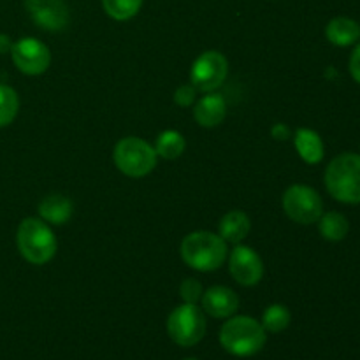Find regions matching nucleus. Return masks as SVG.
<instances>
[{"mask_svg":"<svg viewBox=\"0 0 360 360\" xmlns=\"http://www.w3.org/2000/svg\"><path fill=\"white\" fill-rule=\"evenodd\" d=\"M181 259L190 269L199 273H211L224 266L227 260V243L214 232L197 231L185 236L179 246Z\"/></svg>","mask_w":360,"mask_h":360,"instance_id":"nucleus-1","label":"nucleus"},{"mask_svg":"<svg viewBox=\"0 0 360 360\" xmlns=\"http://www.w3.org/2000/svg\"><path fill=\"white\" fill-rule=\"evenodd\" d=\"M220 345L236 357H250L266 345V329L252 316H231L220 329Z\"/></svg>","mask_w":360,"mask_h":360,"instance_id":"nucleus-2","label":"nucleus"},{"mask_svg":"<svg viewBox=\"0 0 360 360\" xmlns=\"http://www.w3.org/2000/svg\"><path fill=\"white\" fill-rule=\"evenodd\" d=\"M20 255L34 266H44L55 257L56 238L49 224L41 218H25L16 232Z\"/></svg>","mask_w":360,"mask_h":360,"instance_id":"nucleus-3","label":"nucleus"},{"mask_svg":"<svg viewBox=\"0 0 360 360\" xmlns=\"http://www.w3.org/2000/svg\"><path fill=\"white\" fill-rule=\"evenodd\" d=\"M327 192L343 204H360V155L341 153L326 169Z\"/></svg>","mask_w":360,"mask_h":360,"instance_id":"nucleus-4","label":"nucleus"},{"mask_svg":"<svg viewBox=\"0 0 360 360\" xmlns=\"http://www.w3.org/2000/svg\"><path fill=\"white\" fill-rule=\"evenodd\" d=\"M116 169L129 178H144L157 167L158 155L150 143L141 137H123L112 151Z\"/></svg>","mask_w":360,"mask_h":360,"instance_id":"nucleus-5","label":"nucleus"},{"mask_svg":"<svg viewBox=\"0 0 360 360\" xmlns=\"http://www.w3.org/2000/svg\"><path fill=\"white\" fill-rule=\"evenodd\" d=\"M169 338L179 347H195L206 334V316L197 304L183 302L167 319Z\"/></svg>","mask_w":360,"mask_h":360,"instance_id":"nucleus-6","label":"nucleus"},{"mask_svg":"<svg viewBox=\"0 0 360 360\" xmlns=\"http://www.w3.org/2000/svg\"><path fill=\"white\" fill-rule=\"evenodd\" d=\"M283 210L295 224L311 225L323 214V200L311 186L292 185L283 193Z\"/></svg>","mask_w":360,"mask_h":360,"instance_id":"nucleus-7","label":"nucleus"},{"mask_svg":"<svg viewBox=\"0 0 360 360\" xmlns=\"http://www.w3.org/2000/svg\"><path fill=\"white\" fill-rule=\"evenodd\" d=\"M229 74V62L220 51H210L200 53L192 63L190 69V84L195 88L197 91L202 94H210L220 88L224 81L227 79Z\"/></svg>","mask_w":360,"mask_h":360,"instance_id":"nucleus-8","label":"nucleus"},{"mask_svg":"<svg viewBox=\"0 0 360 360\" xmlns=\"http://www.w3.org/2000/svg\"><path fill=\"white\" fill-rule=\"evenodd\" d=\"M11 58L20 72L27 74V76H39L48 70L49 63H51V51L39 39L23 37L13 44Z\"/></svg>","mask_w":360,"mask_h":360,"instance_id":"nucleus-9","label":"nucleus"},{"mask_svg":"<svg viewBox=\"0 0 360 360\" xmlns=\"http://www.w3.org/2000/svg\"><path fill=\"white\" fill-rule=\"evenodd\" d=\"M229 269L232 278L243 287H253L264 276V262L259 253L245 245H236L229 255Z\"/></svg>","mask_w":360,"mask_h":360,"instance_id":"nucleus-10","label":"nucleus"},{"mask_svg":"<svg viewBox=\"0 0 360 360\" xmlns=\"http://www.w3.org/2000/svg\"><path fill=\"white\" fill-rule=\"evenodd\" d=\"M25 9L37 27L60 32L69 25V7L63 0H25Z\"/></svg>","mask_w":360,"mask_h":360,"instance_id":"nucleus-11","label":"nucleus"},{"mask_svg":"<svg viewBox=\"0 0 360 360\" xmlns=\"http://www.w3.org/2000/svg\"><path fill=\"white\" fill-rule=\"evenodd\" d=\"M202 311L213 319H231L239 308V297L232 288L224 285H214L204 290L200 297Z\"/></svg>","mask_w":360,"mask_h":360,"instance_id":"nucleus-12","label":"nucleus"},{"mask_svg":"<svg viewBox=\"0 0 360 360\" xmlns=\"http://www.w3.org/2000/svg\"><path fill=\"white\" fill-rule=\"evenodd\" d=\"M225 115H227V102L220 94H214V91L206 94L193 105V118L204 129L218 127L225 120Z\"/></svg>","mask_w":360,"mask_h":360,"instance_id":"nucleus-13","label":"nucleus"},{"mask_svg":"<svg viewBox=\"0 0 360 360\" xmlns=\"http://www.w3.org/2000/svg\"><path fill=\"white\" fill-rule=\"evenodd\" d=\"M39 217L49 225H63L72 218L74 204L62 193H49L39 202Z\"/></svg>","mask_w":360,"mask_h":360,"instance_id":"nucleus-14","label":"nucleus"},{"mask_svg":"<svg viewBox=\"0 0 360 360\" xmlns=\"http://www.w3.org/2000/svg\"><path fill=\"white\" fill-rule=\"evenodd\" d=\"M326 37L330 44L347 48L354 46L360 41V25L359 21L352 20L348 16H338L327 23Z\"/></svg>","mask_w":360,"mask_h":360,"instance_id":"nucleus-15","label":"nucleus"},{"mask_svg":"<svg viewBox=\"0 0 360 360\" xmlns=\"http://www.w3.org/2000/svg\"><path fill=\"white\" fill-rule=\"evenodd\" d=\"M252 231V221L245 211H229L224 214L218 225V236L224 239L225 243H232V245H239L245 241L246 236Z\"/></svg>","mask_w":360,"mask_h":360,"instance_id":"nucleus-16","label":"nucleus"},{"mask_svg":"<svg viewBox=\"0 0 360 360\" xmlns=\"http://www.w3.org/2000/svg\"><path fill=\"white\" fill-rule=\"evenodd\" d=\"M294 144L297 150L299 157L309 165H315L322 162L323 155H326V148H323V141L319 132L311 129H301L295 130L294 134Z\"/></svg>","mask_w":360,"mask_h":360,"instance_id":"nucleus-17","label":"nucleus"},{"mask_svg":"<svg viewBox=\"0 0 360 360\" xmlns=\"http://www.w3.org/2000/svg\"><path fill=\"white\" fill-rule=\"evenodd\" d=\"M319 231L323 239L338 243L347 238L348 231H350V224H348V218L343 213L329 211V213H323L319 218Z\"/></svg>","mask_w":360,"mask_h":360,"instance_id":"nucleus-18","label":"nucleus"},{"mask_svg":"<svg viewBox=\"0 0 360 360\" xmlns=\"http://www.w3.org/2000/svg\"><path fill=\"white\" fill-rule=\"evenodd\" d=\"M155 151L160 158L165 160H176L183 155L186 148V141L178 130H164L158 134L157 141H155Z\"/></svg>","mask_w":360,"mask_h":360,"instance_id":"nucleus-19","label":"nucleus"},{"mask_svg":"<svg viewBox=\"0 0 360 360\" xmlns=\"http://www.w3.org/2000/svg\"><path fill=\"white\" fill-rule=\"evenodd\" d=\"M292 315L288 311L287 306L283 304H271L267 306L266 311L262 313V327L266 333H283L288 326H290Z\"/></svg>","mask_w":360,"mask_h":360,"instance_id":"nucleus-20","label":"nucleus"},{"mask_svg":"<svg viewBox=\"0 0 360 360\" xmlns=\"http://www.w3.org/2000/svg\"><path fill=\"white\" fill-rule=\"evenodd\" d=\"M20 111V97L9 84L0 83V129L11 125Z\"/></svg>","mask_w":360,"mask_h":360,"instance_id":"nucleus-21","label":"nucleus"},{"mask_svg":"<svg viewBox=\"0 0 360 360\" xmlns=\"http://www.w3.org/2000/svg\"><path fill=\"white\" fill-rule=\"evenodd\" d=\"M144 0H102L105 14L116 21H129L143 7Z\"/></svg>","mask_w":360,"mask_h":360,"instance_id":"nucleus-22","label":"nucleus"},{"mask_svg":"<svg viewBox=\"0 0 360 360\" xmlns=\"http://www.w3.org/2000/svg\"><path fill=\"white\" fill-rule=\"evenodd\" d=\"M204 294L202 283L195 278H186L183 280V283L179 285V295H181L183 302H188V304H197L200 301Z\"/></svg>","mask_w":360,"mask_h":360,"instance_id":"nucleus-23","label":"nucleus"},{"mask_svg":"<svg viewBox=\"0 0 360 360\" xmlns=\"http://www.w3.org/2000/svg\"><path fill=\"white\" fill-rule=\"evenodd\" d=\"M197 101V90L192 84H183L174 91V104L179 108H190L195 104Z\"/></svg>","mask_w":360,"mask_h":360,"instance_id":"nucleus-24","label":"nucleus"},{"mask_svg":"<svg viewBox=\"0 0 360 360\" xmlns=\"http://www.w3.org/2000/svg\"><path fill=\"white\" fill-rule=\"evenodd\" d=\"M348 67H350L352 77H354V79L360 84V41L357 42V46H355L354 51H352L350 63H348Z\"/></svg>","mask_w":360,"mask_h":360,"instance_id":"nucleus-25","label":"nucleus"},{"mask_svg":"<svg viewBox=\"0 0 360 360\" xmlns=\"http://www.w3.org/2000/svg\"><path fill=\"white\" fill-rule=\"evenodd\" d=\"M271 136H273L276 141H287L290 139L292 130L290 127L285 125V123H274L273 129H271Z\"/></svg>","mask_w":360,"mask_h":360,"instance_id":"nucleus-26","label":"nucleus"},{"mask_svg":"<svg viewBox=\"0 0 360 360\" xmlns=\"http://www.w3.org/2000/svg\"><path fill=\"white\" fill-rule=\"evenodd\" d=\"M13 44H14V42L11 41L9 35L0 34V55H6V53H11V49H13Z\"/></svg>","mask_w":360,"mask_h":360,"instance_id":"nucleus-27","label":"nucleus"},{"mask_svg":"<svg viewBox=\"0 0 360 360\" xmlns=\"http://www.w3.org/2000/svg\"><path fill=\"white\" fill-rule=\"evenodd\" d=\"M185 360H197V359H185Z\"/></svg>","mask_w":360,"mask_h":360,"instance_id":"nucleus-28","label":"nucleus"}]
</instances>
